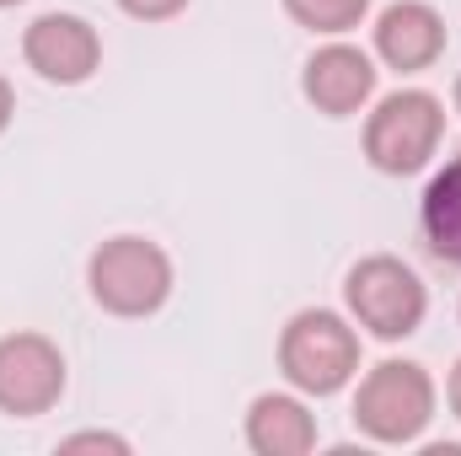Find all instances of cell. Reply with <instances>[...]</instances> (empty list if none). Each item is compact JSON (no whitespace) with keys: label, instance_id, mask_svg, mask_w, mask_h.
<instances>
[{"label":"cell","instance_id":"7a4b0ae2","mask_svg":"<svg viewBox=\"0 0 461 456\" xmlns=\"http://www.w3.org/2000/svg\"><path fill=\"white\" fill-rule=\"evenodd\" d=\"M279 376L301 397H333L359 376V328L333 306H306L279 328Z\"/></svg>","mask_w":461,"mask_h":456},{"label":"cell","instance_id":"9a60e30c","mask_svg":"<svg viewBox=\"0 0 461 456\" xmlns=\"http://www.w3.org/2000/svg\"><path fill=\"white\" fill-rule=\"evenodd\" d=\"M11 118H16V87H11V81L0 76V134L11 129Z\"/></svg>","mask_w":461,"mask_h":456},{"label":"cell","instance_id":"ba28073f","mask_svg":"<svg viewBox=\"0 0 461 456\" xmlns=\"http://www.w3.org/2000/svg\"><path fill=\"white\" fill-rule=\"evenodd\" d=\"M375 76H381V70H375V59H370L365 49L333 38V43H322V49L306 59L301 92H306V103H312L322 118H354V114L370 108Z\"/></svg>","mask_w":461,"mask_h":456},{"label":"cell","instance_id":"6da1fadb","mask_svg":"<svg viewBox=\"0 0 461 456\" xmlns=\"http://www.w3.org/2000/svg\"><path fill=\"white\" fill-rule=\"evenodd\" d=\"M172 285H177V269H172L167 247L150 242V236H134V231L108 236L86 258V290H92V301L108 317H123V323L156 317L172 301Z\"/></svg>","mask_w":461,"mask_h":456},{"label":"cell","instance_id":"5b68a950","mask_svg":"<svg viewBox=\"0 0 461 456\" xmlns=\"http://www.w3.org/2000/svg\"><path fill=\"white\" fill-rule=\"evenodd\" d=\"M446 140V103L424 87L386 92L365 118V161L386 178H413L435 161Z\"/></svg>","mask_w":461,"mask_h":456},{"label":"cell","instance_id":"30bf717a","mask_svg":"<svg viewBox=\"0 0 461 456\" xmlns=\"http://www.w3.org/2000/svg\"><path fill=\"white\" fill-rule=\"evenodd\" d=\"M241 435L258 456H312L317 451V414L301 403V392H258L247 403Z\"/></svg>","mask_w":461,"mask_h":456},{"label":"cell","instance_id":"4fadbf2b","mask_svg":"<svg viewBox=\"0 0 461 456\" xmlns=\"http://www.w3.org/2000/svg\"><path fill=\"white\" fill-rule=\"evenodd\" d=\"M118 11L134 16V22H172V16L188 11V0H118Z\"/></svg>","mask_w":461,"mask_h":456},{"label":"cell","instance_id":"52a82bcc","mask_svg":"<svg viewBox=\"0 0 461 456\" xmlns=\"http://www.w3.org/2000/svg\"><path fill=\"white\" fill-rule=\"evenodd\" d=\"M22 59L49 87H86L103 70V32L76 11H43L22 32Z\"/></svg>","mask_w":461,"mask_h":456},{"label":"cell","instance_id":"8992f818","mask_svg":"<svg viewBox=\"0 0 461 456\" xmlns=\"http://www.w3.org/2000/svg\"><path fill=\"white\" fill-rule=\"evenodd\" d=\"M65 354L49 333H5L0 339V414L5 419H38L54 414L65 397Z\"/></svg>","mask_w":461,"mask_h":456},{"label":"cell","instance_id":"3957f363","mask_svg":"<svg viewBox=\"0 0 461 456\" xmlns=\"http://www.w3.org/2000/svg\"><path fill=\"white\" fill-rule=\"evenodd\" d=\"M435 376L419 360H381L354 387V430L375 446H413L435 424Z\"/></svg>","mask_w":461,"mask_h":456},{"label":"cell","instance_id":"2e32d148","mask_svg":"<svg viewBox=\"0 0 461 456\" xmlns=\"http://www.w3.org/2000/svg\"><path fill=\"white\" fill-rule=\"evenodd\" d=\"M446 403H451V414H456V424H461V360L451 365V376H446Z\"/></svg>","mask_w":461,"mask_h":456},{"label":"cell","instance_id":"277c9868","mask_svg":"<svg viewBox=\"0 0 461 456\" xmlns=\"http://www.w3.org/2000/svg\"><path fill=\"white\" fill-rule=\"evenodd\" d=\"M344 306L354 328H365L381 343L413 339L429 317V290L419 279L413 263L392 258V252H370L344 274Z\"/></svg>","mask_w":461,"mask_h":456},{"label":"cell","instance_id":"e0dca14e","mask_svg":"<svg viewBox=\"0 0 461 456\" xmlns=\"http://www.w3.org/2000/svg\"><path fill=\"white\" fill-rule=\"evenodd\" d=\"M11 5H22V0H0V11H11Z\"/></svg>","mask_w":461,"mask_h":456},{"label":"cell","instance_id":"5bb4252c","mask_svg":"<svg viewBox=\"0 0 461 456\" xmlns=\"http://www.w3.org/2000/svg\"><path fill=\"white\" fill-rule=\"evenodd\" d=\"M59 451H113V456H129V441H123V435H108V430H81V435H65Z\"/></svg>","mask_w":461,"mask_h":456},{"label":"cell","instance_id":"7c38bea8","mask_svg":"<svg viewBox=\"0 0 461 456\" xmlns=\"http://www.w3.org/2000/svg\"><path fill=\"white\" fill-rule=\"evenodd\" d=\"M290 22L317 32V38H344L370 16V0H285Z\"/></svg>","mask_w":461,"mask_h":456},{"label":"cell","instance_id":"9c48e42d","mask_svg":"<svg viewBox=\"0 0 461 456\" xmlns=\"http://www.w3.org/2000/svg\"><path fill=\"white\" fill-rule=\"evenodd\" d=\"M370 32H375V59L402 76L429 70L446 54V16L429 0H392Z\"/></svg>","mask_w":461,"mask_h":456},{"label":"cell","instance_id":"8fae6325","mask_svg":"<svg viewBox=\"0 0 461 456\" xmlns=\"http://www.w3.org/2000/svg\"><path fill=\"white\" fill-rule=\"evenodd\" d=\"M419 226L440 263H461V156H451L429 178V188L419 199Z\"/></svg>","mask_w":461,"mask_h":456},{"label":"cell","instance_id":"ac0fdd59","mask_svg":"<svg viewBox=\"0 0 461 456\" xmlns=\"http://www.w3.org/2000/svg\"><path fill=\"white\" fill-rule=\"evenodd\" d=\"M456 114H461V76H456Z\"/></svg>","mask_w":461,"mask_h":456}]
</instances>
